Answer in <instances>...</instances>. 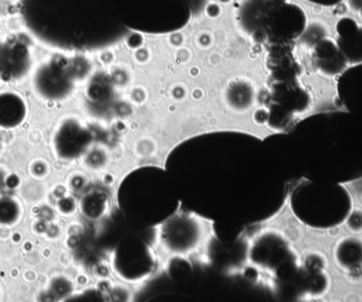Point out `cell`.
Segmentation results:
<instances>
[{"instance_id":"6da1fadb","label":"cell","mask_w":362,"mask_h":302,"mask_svg":"<svg viewBox=\"0 0 362 302\" xmlns=\"http://www.w3.org/2000/svg\"><path fill=\"white\" fill-rule=\"evenodd\" d=\"M285 135L295 141L298 176L346 184L362 178V122L346 110L310 115Z\"/></svg>"},{"instance_id":"7a4b0ae2","label":"cell","mask_w":362,"mask_h":302,"mask_svg":"<svg viewBox=\"0 0 362 302\" xmlns=\"http://www.w3.org/2000/svg\"><path fill=\"white\" fill-rule=\"evenodd\" d=\"M216 240L214 222L180 207L153 228L148 254L155 271H165L173 261L208 263Z\"/></svg>"},{"instance_id":"3957f363","label":"cell","mask_w":362,"mask_h":302,"mask_svg":"<svg viewBox=\"0 0 362 302\" xmlns=\"http://www.w3.org/2000/svg\"><path fill=\"white\" fill-rule=\"evenodd\" d=\"M288 205L300 223L318 231L340 226L354 209L352 195L344 184L308 180L291 191Z\"/></svg>"},{"instance_id":"277c9868","label":"cell","mask_w":362,"mask_h":302,"mask_svg":"<svg viewBox=\"0 0 362 302\" xmlns=\"http://www.w3.org/2000/svg\"><path fill=\"white\" fill-rule=\"evenodd\" d=\"M76 65L52 61L40 66L34 76L36 91L45 99L64 100L71 95L76 87Z\"/></svg>"},{"instance_id":"5b68a950","label":"cell","mask_w":362,"mask_h":302,"mask_svg":"<svg viewBox=\"0 0 362 302\" xmlns=\"http://www.w3.org/2000/svg\"><path fill=\"white\" fill-rule=\"evenodd\" d=\"M337 93L346 112L362 122V64L348 68L339 76Z\"/></svg>"},{"instance_id":"8992f818","label":"cell","mask_w":362,"mask_h":302,"mask_svg":"<svg viewBox=\"0 0 362 302\" xmlns=\"http://www.w3.org/2000/svg\"><path fill=\"white\" fill-rule=\"evenodd\" d=\"M313 64L322 76L333 78L341 76L348 69V62L342 54L337 42L325 38L313 48Z\"/></svg>"},{"instance_id":"52a82bcc","label":"cell","mask_w":362,"mask_h":302,"mask_svg":"<svg viewBox=\"0 0 362 302\" xmlns=\"http://www.w3.org/2000/svg\"><path fill=\"white\" fill-rule=\"evenodd\" d=\"M338 47L352 66L362 64V25L352 17H342L336 25Z\"/></svg>"},{"instance_id":"ba28073f","label":"cell","mask_w":362,"mask_h":302,"mask_svg":"<svg viewBox=\"0 0 362 302\" xmlns=\"http://www.w3.org/2000/svg\"><path fill=\"white\" fill-rule=\"evenodd\" d=\"M30 66V52L25 45L8 42L0 46V76L17 79L27 74Z\"/></svg>"},{"instance_id":"9c48e42d","label":"cell","mask_w":362,"mask_h":302,"mask_svg":"<svg viewBox=\"0 0 362 302\" xmlns=\"http://www.w3.org/2000/svg\"><path fill=\"white\" fill-rule=\"evenodd\" d=\"M334 257L344 271H359L362 267V240L357 237L344 238L336 244Z\"/></svg>"},{"instance_id":"30bf717a","label":"cell","mask_w":362,"mask_h":302,"mask_svg":"<svg viewBox=\"0 0 362 302\" xmlns=\"http://www.w3.org/2000/svg\"><path fill=\"white\" fill-rule=\"evenodd\" d=\"M25 117V103L16 93L0 95V127L12 129L18 127Z\"/></svg>"},{"instance_id":"8fae6325","label":"cell","mask_w":362,"mask_h":302,"mask_svg":"<svg viewBox=\"0 0 362 302\" xmlns=\"http://www.w3.org/2000/svg\"><path fill=\"white\" fill-rule=\"evenodd\" d=\"M327 34H329V31H327V25L321 21H314L306 25L303 33L300 36V40L304 47L313 49L321 40L327 38Z\"/></svg>"},{"instance_id":"7c38bea8","label":"cell","mask_w":362,"mask_h":302,"mask_svg":"<svg viewBox=\"0 0 362 302\" xmlns=\"http://www.w3.org/2000/svg\"><path fill=\"white\" fill-rule=\"evenodd\" d=\"M132 291L127 284L112 282L108 289L106 299L107 302H132Z\"/></svg>"},{"instance_id":"4fadbf2b","label":"cell","mask_w":362,"mask_h":302,"mask_svg":"<svg viewBox=\"0 0 362 302\" xmlns=\"http://www.w3.org/2000/svg\"><path fill=\"white\" fill-rule=\"evenodd\" d=\"M17 204L10 199H0V223L10 224L18 218Z\"/></svg>"},{"instance_id":"5bb4252c","label":"cell","mask_w":362,"mask_h":302,"mask_svg":"<svg viewBox=\"0 0 362 302\" xmlns=\"http://www.w3.org/2000/svg\"><path fill=\"white\" fill-rule=\"evenodd\" d=\"M349 231L353 233H362V210L353 209L346 221Z\"/></svg>"},{"instance_id":"9a60e30c","label":"cell","mask_w":362,"mask_h":302,"mask_svg":"<svg viewBox=\"0 0 362 302\" xmlns=\"http://www.w3.org/2000/svg\"><path fill=\"white\" fill-rule=\"evenodd\" d=\"M306 1L312 2V4H318V6H337L340 2L344 0H306Z\"/></svg>"},{"instance_id":"2e32d148","label":"cell","mask_w":362,"mask_h":302,"mask_svg":"<svg viewBox=\"0 0 362 302\" xmlns=\"http://www.w3.org/2000/svg\"><path fill=\"white\" fill-rule=\"evenodd\" d=\"M349 6L356 11V12L362 13V0H348Z\"/></svg>"}]
</instances>
